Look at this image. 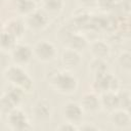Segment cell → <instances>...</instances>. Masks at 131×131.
I'll list each match as a JSON object with an SVG mask.
<instances>
[{"label": "cell", "mask_w": 131, "mask_h": 131, "mask_svg": "<svg viewBox=\"0 0 131 131\" xmlns=\"http://www.w3.org/2000/svg\"><path fill=\"white\" fill-rule=\"evenodd\" d=\"M5 79L10 84L19 87L25 91H30L33 87V81L29 75L17 64L8 67L4 72Z\"/></svg>", "instance_id": "cell-1"}, {"label": "cell", "mask_w": 131, "mask_h": 131, "mask_svg": "<svg viewBox=\"0 0 131 131\" xmlns=\"http://www.w3.org/2000/svg\"><path fill=\"white\" fill-rule=\"evenodd\" d=\"M49 81L51 85L61 93H72L77 88V79L68 72H57L51 73Z\"/></svg>", "instance_id": "cell-2"}, {"label": "cell", "mask_w": 131, "mask_h": 131, "mask_svg": "<svg viewBox=\"0 0 131 131\" xmlns=\"http://www.w3.org/2000/svg\"><path fill=\"white\" fill-rule=\"evenodd\" d=\"M92 88L95 92L98 93H103L107 91L115 92L119 88V81L113 75L105 73L99 76H94Z\"/></svg>", "instance_id": "cell-3"}, {"label": "cell", "mask_w": 131, "mask_h": 131, "mask_svg": "<svg viewBox=\"0 0 131 131\" xmlns=\"http://www.w3.org/2000/svg\"><path fill=\"white\" fill-rule=\"evenodd\" d=\"M56 50L54 45L46 40L37 42L33 48V56L40 61H50L55 57Z\"/></svg>", "instance_id": "cell-4"}, {"label": "cell", "mask_w": 131, "mask_h": 131, "mask_svg": "<svg viewBox=\"0 0 131 131\" xmlns=\"http://www.w3.org/2000/svg\"><path fill=\"white\" fill-rule=\"evenodd\" d=\"M8 120V124L10 126L11 129L16 130V131H25V130H29L31 128L29 120L26 116V114L18 110V108H13L7 117Z\"/></svg>", "instance_id": "cell-5"}, {"label": "cell", "mask_w": 131, "mask_h": 131, "mask_svg": "<svg viewBox=\"0 0 131 131\" xmlns=\"http://www.w3.org/2000/svg\"><path fill=\"white\" fill-rule=\"evenodd\" d=\"M10 52L12 60L17 66L28 63L33 57V49L27 44H15Z\"/></svg>", "instance_id": "cell-6"}, {"label": "cell", "mask_w": 131, "mask_h": 131, "mask_svg": "<svg viewBox=\"0 0 131 131\" xmlns=\"http://www.w3.org/2000/svg\"><path fill=\"white\" fill-rule=\"evenodd\" d=\"M49 21L48 13L45 12L43 9H35L31 13L27 15L26 24L33 30H42L44 29Z\"/></svg>", "instance_id": "cell-7"}, {"label": "cell", "mask_w": 131, "mask_h": 131, "mask_svg": "<svg viewBox=\"0 0 131 131\" xmlns=\"http://www.w3.org/2000/svg\"><path fill=\"white\" fill-rule=\"evenodd\" d=\"M63 116L68 122L79 124L83 117V108L76 102H67L63 106Z\"/></svg>", "instance_id": "cell-8"}, {"label": "cell", "mask_w": 131, "mask_h": 131, "mask_svg": "<svg viewBox=\"0 0 131 131\" xmlns=\"http://www.w3.org/2000/svg\"><path fill=\"white\" fill-rule=\"evenodd\" d=\"M130 115L126 110L117 108L112 112L111 115V122L114 126L118 128H125L130 124Z\"/></svg>", "instance_id": "cell-9"}, {"label": "cell", "mask_w": 131, "mask_h": 131, "mask_svg": "<svg viewBox=\"0 0 131 131\" xmlns=\"http://www.w3.org/2000/svg\"><path fill=\"white\" fill-rule=\"evenodd\" d=\"M81 107L87 112L93 113L96 112L100 107V102H99V97L95 93H85L81 97Z\"/></svg>", "instance_id": "cell-10"}, {"label": "cell", "mask_w": 131, "mask_h": 131, "mask_svg": "<svg viewBox=\"0 0 131 131\" xmlns=\"http://www.w3.org/2000/svg\"><path fill=\"white\" fill-rule=\"evenodd\" d=\"M3 30L17 39L25 32V24L18 18H11L3 26Z\"/></svg>", "instance_id": "cell-11"}, {"label": "cell", "mask_w": 131, "mask_h": 131, "mask_svg": "<svg viewBox=\"0 0 131 131\" xmlns=\"http://www.w3.org/2000/svg\"><path fill=\"white\" fill-rule=\"evenodd\" d=\"M99 102H100V106H102L106 111L113 112L119 108L117 93L112 92V91L101 93V96L99 97Z\"/></svg>", "instance_id": "cell-12"}, {"label": "cell", "mask_w": 131, "mask_h": 131, "mask_svg": "<svg viewBox=\"0 0 131 131\" xmlns=\"http://www.w3.org/2000/svg\"><path fill=\"white\" fill-rule=\"evenodd\" d=\"M81 60V56L79 51L68 47L67 49L63 50L62 54H61V61L64 66L69 67V68H73L76 67Z\"/></svg>", "instance_id": "cell-13"}, {"label": "cell", "mask_w": 131, "mask_h": 131, "mask_svg": "<svg viewBox=\"0 0 131 131\" xmlns=\"http://www.w3.org/2000/svg\"><path fill=\"white\" fill-rule=\"evenodd\" d=\"M33 112H34V115H35V117L37 119H39V120H47L50 117V114H51L50 103L45 99L39 100L34 105Z\"/></svg>", "instance_id": "cell-14"}, {"label": "cell", "mask_w": 131, "mask_h": 131, "mask_svg": "<svg viewBox=\"0 0 131 131\" xmlns=\"http://www.w3.org/2000/svg\"><path fill=\"white\" fill-rule=\"evenodd\" d=\"M90 51L94 57L104 59L110 53V47L105 42L97 40V41H94L91 43Z\"/></svg>", "instance_id": "cell-15"}, {"label": "cell", "mask_w": 131, "mask_h": 131, "mask_svg": "<svg viewBox=\"0 0 131 131\" xmlns=\"http://www.w3.org/2000/svg\"><path fill=\"white\" fill-rule=\"evenodd\" d=\"M14 8L18 13L28 15L36 9V2L34 0H14Z\"/></svg>", "instance_id": "cell-16"}, {"label": "cell", "mask_w": 131, "mask_h": 131, "mask_svg": "<svg viewBox=\"0 0 131 131\" xmlns=\"http://www.w3.org/2000/svg\"><path fill=\"white\" fill-rule=\"evenodd\" d=\"M16 44V38L7 33L6 31L0 32V50L11 51V49Z\"/></svg>", "instance_id": "cell-17"}, {"label": "cell", "mask_w": 131, "mask_h": 131, "mask_svg": "<svg viewBox=\"0 0 131 131\" xmlns=\"http://www.w3.org/2000/svg\"><path fill=\"white\" fill-rule=\"evenodd\" d=\"M67 41H68V46L70 48H73V49L77 50V51L85 48L86 45H87V40L83 36L78 35V34L70 35L67 38Z\"/></svg>", "instance_id": "cell-18"}, {"label": "cell", "mask_w": 131, "mask_h": 131, "mask_svg": "<svg viewBox=\"0 0 131 131\" xmlns=\"http://www.w3.org/2000/svg\"><path fill=\"white\" fill-rule=\"evenodd\" d=\"M89 69H90L91 73L93 74V76H99V75L106 73L107 64L104 61V59L94 57L91 60V62L89 63Z\"/></svg>", "instance_id": "cell-19"}, {"label": "cell", "mask_w": 131, "mask_h": 131, "mask_svg": "<svg viewBox=\"0 0 131 131\" xmlns=\"http://www.w3.org/2000/svg\"><path fill=\"white\" fill-rule=\"evenodd\" d=\"M43 10L47 13H57L63 6V0H42Z\"/></svg>", "instance_id": "cell-20"}, {"label": "cell", "mask_w": 131, "mask_h": 131, "mask_svg": "<svg viewBox=\"0 0 131 131\" xmlns=\"http://www.w3.org/2000/svg\"><path fill=\"white\" fill-rule=\"evenodd\" d=\"M23 93H24V90L23 89H20L17 86H14L12 84L4 92V94L14 103V105H17L19 103V101L21 100V97H23Z\"/></svg>", "instance_id": "cell-21"}, {"label": "cell", "mask_w": 131, "mask_h": 131, "mask_svg": "<svg viewBox=\"0 0 131 131\" xmlns=\"http://www.w3.org/2000/svg\"><path fill=\"white\" fill-rule=\"evenodd\" d=\"M117 97H118V105L119 108H123L128 111L130 107V103H131V99H130V93L126 90H123L119 93H117Z\"/></svg>", "instance_id": "cell-22"}, {"label": "cell", "mask_w": 131, "mask_h": 131, "mask_svg": "<svg viewBox=\"0 0 131 131\" xmlns=\"http://www.w3.org/2000/svg\"><path fill=\"white\" fill-rule=\"evenodd\" d=\"M15 107L14 103L5 95L3 94L0 97V113L2 114H9L13 108Z\"/></svg>", "instance_id": "cell-23"}, {"label": "cell", "mask_w": 131, "mask_h": 131, "mask_svg": "<svg viewBox=\"0 0 131 131\" xmlns=\"http://www.w3.org/2000/svg\"><path fill=\"white\" fill-rule=\"evenodd\" d=\"M131 55L128 51L122 52L119 56V63L120 66L125 69V70H130V66H131Z\"/></svg>", "instance_id": "cell-24"}, {"label": "cell", "mask_w": 131, "mask_h": 131, "mask_svg": "<svg viewBox=\"0 0 131 131\" xmlns=\"http://www.w3.org/2000/svg\"><path fill=\"white\" fill-rule=\"evenodd\" d=\"M116 0H96V4L97 6L104 10V11H108V10H113L115 5H116Z\"/></svg>", "instance_id": "cell-25"}, {"label": "cell", "mask_w": 131, "mask_h": 131, "mask_svg": "<svg viewBox=\"0 0 131 131\" xmlns=\"http://www.w3.org/2000/svg\"><path fill=\"white\" fill-rule=\"evenodd\" d=\"M57 129L60 131H74V130H78V127L76 126V124L67 122V123L61 124Z\"/></svg>", "instance_id": "cell-26"}, {"label": "cell", "mask_w": 131, "mask_h": 131, "mask_svg": "<svg viewBox=\"0 0 131 131\" xmlns=\"http://www.w3.org/2000/svg\"><path fill=\"white\" fill-rule=\"evenodd\" d=\"M78 3L83 8H89L96 4V0H78Z\"/></svg>", "instance_id": "cell-27"}, {"label": "cell", "mask_w": 131, "mask_h": 131, "mask_svg": "<svg viewBox=\"0 0 131 131\" xmlns=\"http://www.w3.org/2000/svg\"><path fill=\"white\" fill-rule=\"evenodd\" d=\"M78 130H85V131H88V130H98V127L92 125V124H89V123H86L85 125L81 126V127H78Z\"/></svg>", "instance_id": "cell-28"}, {"label": "cell", "mask_w": 131, "mask_h": 131, "mask_svg": "<svg viewBox=\"0 0 131 131\" xmlns=\"http://www.w3.org/2000/svg\"><path fill=\"white\" fill-rule=\"evenodd\" d=\"M2 29H3V24H2V21H1V19H0V32L2 31Z\"/></svg>", "instance_id": "cell-29"}, {"label": "cell", "mask_w": 131, "mask_h": 131, "mask_svg": "<svg viewBox=\"0 0 131 131\" xmlns=\"http://www.w3.org/2000/svg\"><path fill=\"white\" fill-rule=\"evenodd\" d=\"M35 2H39V1H42V0H34Z\"/></svg>", "instance_id": "cell-30"}, {"label": "cell", "mask_w": 131, "mask_h": 131, "mask_svg": "<svg viewBox=\"0 0 131 131\" xmlns=\"http://www.w3.org/2000/svg\"><path fill=\"white\" fill-rule=\"evenodd\" d=\"M3 1H4V0H0V4H1V3L3 2Z\"/></svg>", "instance_id": "cell-31"}, {"label": "cell", "mask_w": 131, "mask_h": 131, "mask_svg": "<svg viewBox=\"0 0 131 131\" xmlns=\"http://www.w3.org/2000/svg\"><path fill=\"white\" fill-rule=\"evenodd\" d=\"M0 114H1V113H0Z\"/></svg>", "instance_id": "cell-32"}]
</instances>
